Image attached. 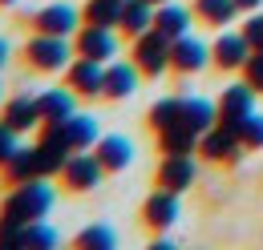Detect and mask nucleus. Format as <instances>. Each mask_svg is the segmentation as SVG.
I'll return each instance as SVG.
<instances>
[{
	"label": "nucleus",
	"mask_w": 263,
	"mask_h": 250,
	"mask_svg": "<svg viewBox=\"0 0 263 250\" xmlns=\"http://www.w3.org/2000/svg\"><path fill=\"white\" fill-rule=\"evenodd\" d=\"M8 61V45H4V40H0V65Z\"/></svg>",
	"instance_id": "nucleus-36"
},
{
	"label": "nucleus",
	"mask_w": 263,
	"mask_h": 250,
	"mask_svg": "<svg viewBox=\"0 0 263 250\" xmlns=\"http://www.w3.org/2000/svg\"><path fill=\"white\" fill-rule=\"evenodd\" d=\"M146 222L158 226V230H166V226L178 222V198H174V190H162V194H154V198L146 202Z\"/></svg>",
	"instance_id": "nucleus-16"
},
{
	"label": "nucleus",
	"mask_w": 263,
	"mask_h": 250,
	"mask_svg": "<svg viewBox=\"0 0 263 250\" xmlns=\"http://www.w3.org/2000/svg\"><path fill=\"white\" fill-rule=\"evenodd\" d=\"M65 137H69V145H73V150H89V145H98V141H101L98 121H93V117H85V113H81V117L73 113V117L65 121Z\"/></svg>",
	"instance_id": "nucleus-21"
},
{
	"label": "nucleus",
	"mask_w": 263,
	"mask_h": 250,
	"mask_svg": "<svg viewBox=\"0 0 263 250\" xmlns=\"http://www.w3.org/2000/svg\"><path fill=\"white\" fill-rule=\"evenodd\" d=\"M8 165V174H12V182H33L41 178V165H36V145L33 150H25V145H16V154L4 161Z\"/></svg>",
	"instance_id": "nucleus-24"
},
{
	"label": "nucleus",
	"mask_w": 263,
	"mask_h": 250,
	"mask_svg": "<svg viewBox=\"0 0 263 250\" xmlns=\"http://www.w3.org/2000/svg\"><path fill=\"white\" fill-rule=\"evenodd\" d=\"M138 89V69L126 61H114L105 69V93L109 97H130Z\"/></svg>",
	"instance_id": "nucleus-20"
},
{
	"label": "nucleus",
	"mask_w": 263,
	"mask_h": 250,
	"mask_svg": "<svg viewBox=\"0 0 263 250\" xmlns=\"http://www.w3.org/2000/svg\"><path fill=\"white\" fill-rule=\"evenodd\" d=\"M53 242H57V234H53V226H45V218L25 226V246H53Z\"/></svg>",
	"instance_id": "nucleus-31"
},
{
	"label": "nucleus",
	"mask_w": 263,
	"mask_h": 250,
	"mask_svg": "<svg viewBox=\"0 0 263 250\" xmlns=\"http://www.w3.org/2000/svg\"><path fill=\"white\" fill-rule=\"evenodd\" d=\"M36 105H41V121H49V125H65L73 117V97L65 89H45L36 97Z\"/></svg>",
	"instance_id": "nucleus-14"
},
{
	"label": "nucleus",
	"mask_w": 263,
	"mask_h": 250,
	"mask_svg": "<svg viewBox=\"0 0 263 250\" xmlns=\"http://www.w3.org/2000/svg\"><path fill=\"white\" fill-rule=\"evenodd\" d=\"M150 4H166V0H150Z\"/></svg>",
	"instance_id": "nucleus-38"
},
{
	"label": "nucleus",
	"mask_w": 263,
	"mask_h": 250,
	"mask_svg": "<svg viewBox=\"0 0 263 250\" xmlns=\"http://www.w3.org/2000/svg\"><path fill=\"white\" fill-rule=\"evenodd\" d=\"M243 36L251 40V49H263V16H251V20L243 25Z\"/></svg>",
	"instance_id": "nucleus-34"
},
{
	"label": "nucleus",
	"mask_w": 263,
	"mask_h": 250,
	"mask_svg": "<svg viewBox=\"0 0 263 250\" xmlns=\"http://www.w3.org/2000/svg\"><path fill=\"white\" fill-rule=\"evenodd\" d=\"M247 81L263 89V49H255V57H247Z\"/></svg>",
	"instance_id": "nucleus-33"
},
{
	"label": "nucleus",
	"mask_w": 263,
	"mask_h": 250,
	"mask_svg": "<svg viewBox=\"0 0 263 250\" xmlns=\"http://www.w3.org/2000/svg\"><path fill=\"white\" fill-rule=\"evenodd\" d=\"M170 61L178 73H198L206 65V45L195 36H178V40H170Z\"/></svg>",
	"instance_id": "nucleus-10"
},
{
	"label": "nucleus",
	"mask_w": 263,
	"mask_h": 250,
	"mask_svg": "<svg viewBox=\"0 0 263 250\" xmlns=\"http://www.w3.org/2000/svg\"><path fill=\"white\" fill-rule=\"evenodd\" d=\"M122 4H126V0H89V4H85V20H89V25H101V29L122 25Z\"/></svg>",
	"instance_id": "nucleus-25"
},
{
	"label": "nucleus",
	"mask_w": 263,
	"mask_h": 250,
	"mask_svg": "<svg viewBox=\"0 0 263 250\" xmlns=\"http://www.w3.org/2000/svg\"><path fill=\"white\" fill-rule=\"evenodd\" d=\"M4 121L12 125L16 133H21V129H33V125L41 121V105H36V97H12L8 109H4Z\"/></svg>",
	"instance_id": "nucleus-19"
},
{
	"label": "nucleus",
	"mask_w": 263,
	"mask_h": 250,
	"mask_svg": "<svg viewBox=\"0 0 263 250\" xmlns=\"http://www.w3.org/2000/svg\"><path fill=\"white\" fill-rule=\"evenodd\" d=\"M235 4H239V8H259L263 0H235Z\"/></svg>",
	"instance_id": "nucleus-35"
},
{
	"label": "nucleus",
	"mask_w": 263,
	"mask_h": 250,
	"mask_svg": "<svg viewBox=\"0 0 263 250\" xmlns=\"http://www.w3.org/2000/svg\"><path fill=\"white\" fill-rule=\"evenodd\" d=\"M122 29L142 36V32L154 29V4L150 0H126L122 4Z\"/></svg>",
	"instance_id": "nucleus-18"
},
{
	"label": "nucleus",
	"mask_w": 263,
	"mask_h": 250,
	"mask_svg": "<svg viewBox=\"0 0 263 250\" xmlns=\"http://www.w3.org/2000/svg\"><path fill=\"white\" fill-rule=\"evenodd\" d=\"M251 101H255V85L247 81V85H227L223 89V101H219V125H227V129H243V117L251 113Z\"/></svg>",
	"instance_id": "nucleus-4"
},
{
	"label": "nucleus",
	"mask_w": 263,
	"mask_h": 250,
	"mask_svg": "<svg viewBox=\"0 0 263 250\" xmlns=\"http://www.w3.org/2000/svg\"><path fill=\"white\" fill-rule=\"evenodd\" d=\"M178 117H182V97H166V101H158V105L150 109V121L158 125V129L174 125Z\"/></svg>",
	"instance_id": "nucleus-27"
},
{
	"label": "nucleus",
	"mask_w": 263,
	"mask_h": 250,
	"mask_svg": "<svg viewBox=\"0 0 263 250\" xmlns=\"http://www.w3.org/2000/svg\"><path fill=\"white\" fill-rule=\"evenodd\" d=\"M235 145H239V133L227 125H215V129L202 133V150L211 157H235Z\"/></svg>",
	"instance_id": "nucleus-23"
},
{
	"label": "nucleus",
	"mask_w": 263,
	"mask_h": 250,
	"mask_svg": "<svg viewBox=\"0 0 263 250\" xmlns=\"http://www.w3.org/2000/svg\"><path fill=\"white\" fill-rule=\"evenodd\" d=\"M154 29L162 32L166 40H178V36H186V29H191V12L182 4H174V0H166L162 8L154 12Z\"/></svg>",
	"instance_id": "nucleus-11"
},
{
	"label": "nucleus",
	"mask_w": 263,
	"mask_h": 250,
	"mask_svg": "<svg viewBox=\"0 0 263 250\" xmlns=\"http://www.w3.org/2000/svg\"><path fill=\"white\" fill-rule=\"evenodd\" d=\"M198 12H202L211 25H231L235 12H239V4H235V0H198Z\"/></svg>",
	"instance_id": "nucleus-26"
},
{
	"label": "nucleus",
	"mask_w": 263,
	"mask_h": 250,
	"mask_svg": "<svg viewBox=\"0 0 263 250\" xmlns=\"http://www.w3.org/2000/svg\"><path fill=\"white\" fill-rule=\"evenodd\" d=\"M239 141H243V145H251V150H263V117H259V113H247V117H243Z\"/></svg>",
	"instance_id": "nucleus-30"
},
{
	"label": "nucleus",
	"mask_w": 263,
	"mask_h": 250,
	"mask_svg": "<svg viewBox=\"0 0 263 250\" xmlns=\"http://www.w3.org/2000/svg\"><path fill=\"white\" fill-rule=\"evenodd\" d=\"M25 53H29V61H33L36 69H49V73H57V69L69 65V45H65V36H57V32L33 36Z\"/></svg>",
	"instance_id": "nucleus-3"
},
{
	"label": "nucleus",
	"mask_w": 263,
	"mask_h": 250,
	"mask_svg": "<svg viewBox=\"0 0 263 250\" xmlns=\"http://www.w3.org/2000/svg\"><path fill=\"white\" fill-rule=\"evenodd\" d=\"M134 57H138V69L146 73V77H158V73H166L170 69V40H166L158 29L142 32L138 36V49H134Z\"/></svg>",
	"instance_id": "nucleus-2"
},
{
	"label": "nucleus",
	"mask_w": 263,
	"mask_h": 250,
	"mask_svg": "<svg viewBox=\"0 0 263 250\" xmlns=\"http://www.w3.org/2000/svg\"><path fill=\"white\" fill-rule=\"evenodd\" d=\"M41 32H57V36H69V32L77 29V12L69 8V4H49V8H41L33 20Z\"/></svg>",
	"instance_id": "nucleus-13"
},
{
	"label": "nucleus",
	"mask_w": 263,
	"mask_h": 250,
	"mask_svg": "<svg viewBox=\"0 0 263 250\" xmlns=\"http://www.w3.org/2000/svg\"><path fill=\"white\" fill-rule=\"evenodd\" d=\"M61 174H65V182L73 190H93L101 182V174H105V165H101V157L85 154V150H73Z\"/></svg>",
	"instance_id": "nucleus-5"
},
{
	"label": "nucleus",
	"mask_w": 263,
	"mask_h": 250,
	"mask_svg": "<svg viewBox=\"0 0 263 250\" xmlns=\"http://www.w3.org/2000/svg\"><path fill=\"white\" fill-rule=\"evenodd\" d=\"M98 157L105 170H126L134 161V145L126 141V137H118V133H109V137H101L98 141Z\"/></svg>",
	"instance_id": "nucleus-15"
},
{
	"label": "nucleus",
	"mask_w": 263,
	"mask_h": 250,
	"mask_svg": "<svg viewBox=\"0 0 263 250\" xmlns=\"http://www.w3.org/2000/svg\"><path fill=\"white\" fill-rule=\"evenodd\" d=\"M162 133V150L166 154H195V145H198V129H191L186 121H174V125H166V129H158Z\"/></svg>",
	"instance_id": "nucleus-17"
},
{
	"label": "nucleus",
	"mask_w": 263,
	"mask_h": 250,
	"mask_svg": "<svg viewBox=\"0 0 263 250\" xmlns=\"http://www.w3.org/2000/svg\"><path fill=\"white\" fill-rule=\"evenodd\" d=\"M85 250H114V230L109 226H89V230H81V238H77Z\"/></svg>",
	"instance_id": "nucleus-28"
},
{
	"label": "nucleus",
	"mask_w": 263,
	"mask_h": 250,
	"mask_svg": "<svg viewBox=\"0 0 263 250\" xmlns=\"http://www.w3.org/2000/svg\"><path fill=\"white\" fill-rule=\"evenodd\" d=\"M255 49H251V40L243 36V32H223L219 40H215V61L223 65V69H239V65H247Z\"/></svg>",
	"instance_id": "nucleus-9"
},
{
	"label": "nucleus",
	"mask_w": 263,
	"mask_h": 250,
	"mask_svg": "<svg viewBox=\"0 0 263 250\" xmlns=\"http://www.w3.org/2000/svg\"><path fill=\"white\" fill-rule=\"evenodd\" d=\"M77 49H81V57H93V61H109V57H118V40H114V32L101 29V25H89V29L77 36Z\"/></svg>",
	"instance_id": "nucleus-7"
},
{
	"label": "nucleus",
	"mask_w": 263,
	"mask_h": 250,
	"mask_svg": "<svg viewBox=\"0 0 263 250\" xmlns=\"http://www.w3.org/2000/svg\"><path fill=\"white\" fill-rule=\"evenodd\" d=\"M12 133H16L12 125L0 121V165H4V161H8L12 154H16V137H12Z\"/></svg>",
	"instance_id": "nucleus-32"
},
{
	"label": "nucleus",
	"mask_w": 263,
	"mask_h": 250,
	"mask_svg": "<svg viewBox=\"0 0 263 250\" xmlns=\"http://www.w3.org/2000/svg\"><path fill=\"white\" fill-rule=\"evenodd\" d=\"M53 210V190L45 186L41 178L33 182H16V190L8 194V202H4V218H16V222H41L45 214Z\"/></svg>",
	"instance_id": "nucleus-1"
},
{
	"label": "nucleus",
	"mask_w": 263,
	"mask_h": 250,
	"mask_svg": "<svg viewBox=\"0 0 263 250\" xmlns=\"http://www.w3.org/2000/svg\"><path fill=\"white\" fill-rule=\"evenodd\" d=\"M178 121H186L191 129L206 133V129L219 125V105H211L206 97H182V117Z\"/></svg>",
	"instance_id": "nucleus-12"
},
{
	"label": "nucleus",
	"mask_w": 263,
	"mask_h": 250,
	"mask_svg": "<svg viewBox=\"0 0 263 250\" xmlns=\"http://www.w3.org/2000/svg\"><path fill=\"white\" fill-rule=\"evenodd\" d=\"M158 182H162V190H186L191 182H195V161H191V154H166L162 170H158Z\"/></svg>",
	"instance_id": "nucleus-8"
},
{
	"label": "nucleus",
	"mask_w": 263,
	"mask_h": 250,
	"mask_svg": "<svg viewBox=\"0 0 263 250\" xmlns=\"http://www.w3.org/2000/svg\"><path fill=\"white\" fill-rule=\"evenodd\" d=\"M69 85H73V89H81L85 97L105 93V69H101V61H93V57L73 61V65H69Z\"/></svg>",
	"instance_id": "nucleus-6"
},
{
	"label": "nucleus",
	"mask_w": 263,
	"mask_h": 250,
	"mask_svg": "<svg viewBox=\"0 0 263 250\" xmlns=\"http://www.w3.org/2000/svg\"><path fill=\"white\" fill-rule=\"evenodd\" d=\"M16 246H25V222L0 218V250H16Z\"/></svg>",
	"instance_id": "nucleus-29"
},
{
	"label": "nucleus",
	"mask_w": 263,
	"mask_h": 250,
	"mask_svg": "<svg viewBox=\"0 0 263 250\" xmlns=\"http://www.w3.org/2000/svg\"><path fill=\"white\" fill-rule=\"evenodd\" d=\"M69 150L65 141H53V137H45L41 145H36V165H41V174H61L65 170V161H69Z\"/></svg>",
	"instance_id": "nucleus-22"
},
{
	"label": "nucleus",
	"mask_w": 263,
	"mask_h": 250,
	"mask_svg": "<svg viewBox=\"0 0 263 250\" xmlns=\"http://www.w3.org/2000/svg\"><path fill=\"white\" fill-rule=\"evenodd\" d=\"M0 4H16V0H0Z\"/></svg>",
	"instance_id": "nucleus-37"
}]
</instances>
